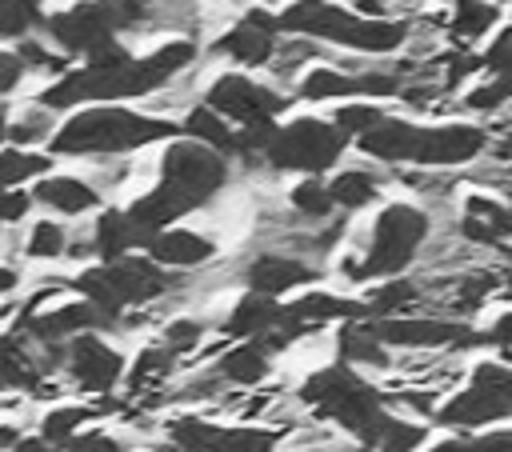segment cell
Here are the masks:
<instances>
[{
    "instance_id": "d590c367",
    "label": "cell",
    "mask_w": 512,
    "mask_h": 452,
    "mask_svg": "<svg viewBox=\"0 0 512 452\" xmlns=\"http://www.w3.org/2000/svg\"><path fill=\"white\" fill-rule=\"evenodd\" d=\"M328 192H332V200L344 204V208H364V204L376 196V184H372L368 172H344V176H336V180L328 184Z\"/></svg>"
},
{
    "instance_id": "d6a6232c",
    "label": "cell",
    "mask_w": 512,
    "mask_h": 452,
    "mask_svg": "<svg viewBox=\"0 0 512 452\" xmlns=\"http://www.w3.org/2000/svg\"><path fill=\"white\" fill-rule=\"evenodd\" d=\"M64 252H68V232H64V224H56V220H36L32 232H28V240H24V256H32V260H56V256H64Z\"/></svg>"
},
{
    "instance_id": "1f68e13d",
    "label": "cell",
    "mask_w": 512,
    "mask_h": 452,
    "mask_svg": "<svg viewBox=\"0 0 512 452\" xmlns=\"http://www.w3.org/2000/svg\"><path fill=\"white\" fill-rule=\"evenodd\" d=\"M172 348L168 344H152V348H144L140 356H136V364H132V372H128V388L132 392H144V388H152V384H160L164 376H168V368H172Z\"/></svg>"
},
{
    "instance_id": "836d02e7",
    "label": "cell",
    "mask_w": 512,
    "mask_h": 452,
    "mask_svg": "<svg viewBox=\"0 0 512 452\" xmlns=\"http://www.w3.org/2000/svg\"><path fill=\"white\" fill-rule=\"evenodd\" d=\"M356 92H360L356 76H340V72H332V68H316V72H308V76L300 80V96H304V100H328V96H356Z\"/></svg>"
},
{
    "instance_id": "ffe728a7",
    "label": "cell",
    "mask_w": 512,
    "mask_h": 452,
    "mask_svg": "<svg viewBox=\"0 0 512 452\" xmlns=\"http://www.w3.org/2000/svg\"><path fill=\"white\" fill-rule=\"evenodd\" d=\"M148 256L156 264H176V268H188V264H204L212 256V240L196 236V232H184V228H160L152 240H148Z\"/></svg>"
},
{
    "instance_id": "ab89813d",
    "label": "cell",
    "mask_w": 512,
    "mask_h": 452,
    "mask_svg": "<svg viewBox=\"0 0 512 452\" xmlns=\"http://www.w3.org/2000/svg\"><path fill=\"white\" fill-rule=\"evenodd\" d=\"M432 452H512V432H492V436H468V440H444Z\"/></svg>"
},
{
    "instance_id": "2e32d148",
    "label": "cell",
    "mask_w": 512,
    "mask_h": 452,
    "mask_svg": "<svg viewBox=\"0 0 512 452\" xmlns=\"http://www.w3.org/2000/svg\"><path fill=\"white\" fill-rule=\"evenodd\" d=\"M376 332L384 344H400V348H468L480 344L484 336L472 332L468 324H452V320H412V316H396V320H376Z\"/></svg>"
},
{
    "instance_id": "681fc988",
    "label": "cell",
    "mask_w": 512,
    "mask_h": 452,
    "mask_svg": "<svg viewBox=\"0 0 512 452\" xmlns=\"http://www.w3.org/2000/svg\"><path fill=\"white\" fill-rule=\"evenodd\" d=\"M484 340H492V344H500V348L512 352V312H504V316L484 332Z\"/></svg>"
},
{
    "instance_id": "484cf974",
    "label": "cell",
    "mask_w": 512,
    "mask_h": 452,
    "mask_svg": "<svg viewBox=\"0 0 512 452\" xmlns=\"http://www.w3.org/2000/svg\"><path fill=\"white\" fill-rule=\"evenodd\" d=\"M268 352H272L268 340H256L252 336V344H240V348H232L220 360V376H228L236 384H256V380L268 376Z\"/></svg>"
},
{
    "instance_id": "30bf717a",
    "label": "cell",
    "mask_w": 512,
    "mask_h": 452,
    "mask_svg": "<svg viewBox=\"0 0 512 452\" xmlns=\"http://www.w3.org/2000/svg\"><path fill=\"white\" fill-rule=\"evenodd\" d=\"M344 132L324 120H296L288 128H276L272 140L264 144V156L276 168H296V172H324L340 160Z\"/></svg>"
},
{
    "instance_id": "816d5d0a",
    "label": "cell",
    "mask_w": 512,
    "mask_h": 452,
    "mask_svg": "<svg viewBox=\"0 0 512 452\" xmlns=\"http://www.w3.org/2000/svg\"><path fill=\"white\" fill-rule=\"evenodd\" d=\"M8 136V116H4V108H0V140Z\"/></svg>"
},
{
    "instance_id": "7402d4cb",
    "label": "cell",
    "mask_w": 512,
    "mask_h": 452,
    "mask_svg": "<svg viewBox=\"0 0 512 452\" xmlns=\"http://www.w3.org/2000/svg\"><path fill=\"white\" fill-rule=\"evenodd\" d=\"M512 232V208L496 204V200H484V196H472L468 208H464V236L476 240V244H500L504 236Z\"/></svg>"
},
{
    "instance_id": "603a6c76",
    "label": "cell",
    "mask_w": 512,
    "mask_h": 452,
    "mask_svg": "<svg viewBox=\"0 0 512 452\" xmlns=\"http://www.w3.org/2000/svg\"><path fill=\"white\" fill-rule=\"evenodd\" d=\"M280 320H284V308H276L272 296L252 292V296H244V300L232 308V316H228L224 328H228L232 336H264V332L280 328Z\"/></svg>"
},
{
    "instance_id": "8fae6325",
    "label": "cell",
    "mask_w": 512,
    "mask_h": 452,
    "mask_svg": "<svg viewBox=\"0 0 512 452\" xmlns=\"http://www.w3.org/2000/svg\"><path fill=\"white\" fill-rule=\"evenodd\" d=\"M512 416V400H508V368L500 364H480L472 372V388L460 392L456 400L444 404L440 420L456 424V428H472V424H488Z\"/></svg>"
},
{
    "instance_id": "7dc6e473",
    "label": "cell",
    "mask_w": 512,
    "mask_h": 452,
    "mask_svg": "<svg viewBox=\"0 0 512 452\" xmlns=\"http://www.w3.org/2000/svg\"><path fill=\"white\" fill-rule=\"evenodd\" d=\"M24 60H20V52H8V48H0V96H8L20 80H24Z\"/></svg>"
},
{
    "instance_id": "b9f144b4",
    "label": "cell",
    "mask_w": 512,
    "mask_h": 452,
    "mask_svg": "<svg viewBox=\"0 0 512 452\" xmlns=\"http://www.w3.org/2000/svg\"><path fill=\"white\" fill-rule=\"evenodd\" d=\"M372 124H380V112L376 108H368V104H352V108H340L336 112V128L344 132V136H364Z\"/></svg>"
},
{
    "instance_id": "f5cc1de1",
    "label": "cell",
    "mask_w": 512,
    "mask_h": 452,
    "mask_svg": "<svg viewBox=\"0 0 512 452\" xmlns=\"http://www.w3.org/2000/svg\"><path fill=\"white\" fill-rule=\"evenodd\" d=\"M508 268H512V248H508Z\"/></svg>"
},
{
    "instance_id": "7a4b0ae2",
    "label": "cell",
    "mask_w": 512,
    "mask_h": 452,
    "mask_svg": "<svg viewBox=\"0 0 512 452\" xmlns=\"http://www.w3.org/2000/svg\"><path fill=\"white\" fill-rule=\"evenodd\" d=\"M224 176H228V168H224L216 148L192 144V140L172 144L164 152V164H160V184L128 208V220L136 228L140 248H148V240L164 224H172L176 216H184V212L200 208L204 200H212L220 192Z\"/></svg>"
},
{
    "instance_id": "74e56055",
    "label": "cell",
    "mask_w": 512,
    "mask_h": 452,
    "mask_svg": "<svg viewBox=\"0 0 512 452\" xmlns=\"http://www.w3.org/2000/svg\"><path fill=\"white\" fill-rule=\"evenodd\" d=\"M420 440H424V428L388 416V424H384V432H380V440H376L372 448H376V452H416Z\"/></svg>"
},
{
    "instance_id": "4dcf8cb0",
    "label": "cell",
    "mask_w": 512,
    "mask_h": 452,
    "mask_svg": "<svg viewBox=\"0 0 512 452\" xmlns=\"http://www.w3.org/2000/svg\"><path fill=\"white\" fill-rule=\"evenodd\" d=\"M44 0H0V40H24L44 24Z\"/></svg>"
},
{
    "instance_id": "ba28073f",
    "label": "cell",
    "mask_w": 512,
    "mask_h": 452,
    "mask_svg": "<svg viewBox=\"0 0 512 452\" xmlns=\"http://www.w3.org/2000/svg\"><path fill=\"white\" fill-rule=\"evenodd\" d=\"M92 304H100L108 316H120V308L128 304H144L156 300L168 288V276L156 268V260H140V256H120V260H104L100 268H88L72 280Z\"/></svg>"
},
{
    "instance_id": "9c48e42d",
    "label": "cell",
    "mask_w": 512,
    "mask_h": 452,
    "mask_svg": "<svg viewBox=\"0 0 512 452\" xmlns=\"http://www.w3.org/2000/svg\"><path fill=\"white\" fill-rule=\"evenodd\" d=\"M424 236H428V216L416 212V208H408V204H392V208H384L380 220H376L368 260H364V264H352V260H348L344 272L356 276V280L400 272V268L412 260V252H416V244H420Z\"/></svg>"
},
{
    "instance_id": "4fadbf2b",
    "label": "cell",
    "mask_w": 512,
    "mask_h": 452,
    "mask_svg": "<svg viewBox=\"0 0 512 452\" xmlns=\"http://www.w3.org/2000/svg\"><path fill=\"white\" fill-rule=\"evenodd\" d=\"M116 316H108L100 304H92L88 296L76 304H60L52 312H24L20 332L32 344H68L80 332H96V328H112Z\"/></svg>"
},
{
    "instance_id": "d4e9b609",
    "label": "cell",
    "mask_w": 512,
    "mask_h": 452,
    "mask_svg": "<svg viewBox=\"0 0 512 452\" xmlns=\"http://www.w3.org/2000/svg\"><path fill=\"white\" fill-rule=\"evenodd\" d=\"M92 248L104 256V260H120V256H128V248H140V240H136V228H132V220H128V212H104L100 220H96V232H92Z\"/></svg>"
},
{
    "instance_id": "d6986e66",
    "label": "cell",
    "mask_w": 512,
    "mask_h": 452,
    "mask_svg": "<svg viewBox=\"0 0 512 452\" xmlns=\"http://www.w3.org/2000/svg\"><path fill=\"white\" fill-rule=\"evenodd\" d=\"M32 200H40L44 208L52 212H64V216H80L88 208L100 204V192L92 184H84L80 176H44L32 192Z\"/></svg>"
},
{
    "instance_id": "c3c4849f",
    "label": "cell",
    "mask_w": 512,
    "mask_h": 452,
    "mask_svg": "<svg viewBox=\"0 0 512 452\" xmlns=\"http://www.w3.org/2000/svg\"><path fill=\"white\" fill-rule=\"evenodd\" d=\"M356 84H360V92H368V96H392L400 84H396V76H384V72H368V76H356Z\"/></svg>"
},
{
    "instance_id": "8d00e7d4",
    "label": "cell",
    "mask_w": 512,
    "mask_h": 452,
    "mask_svg": "<svg viewBox=\"0 0 512 452\" xmlns=\"http://www.w3.org/2000/svg\"><path fill=\"white\" fill-rule=\"evenodd\" d=\"M48 112H52V108L40 104V108H28L24 116H16V120L8 124V140L20 144V148H24V144H36V140H48V128H52Z\"/></svg>"
},
{
    "instance_id": "277c9868",
    "label": "cell",
    "mask_w": 512,
    "mask_h": 452,
    "mask_svg": "<svg viewBox=\"0 0 512 452\" xmlns=\"http://www.w3.org/2000/svg\"><path fill=\"white\" fill-rule=\"evenodd\" d=\"M360 148L380 156V160H412V164H464L484 148V132L468 124H448V128H412L404 120L380 116L360 136Z\"/></svg>"
},
{
    "instance_id": "ac0fdd59",
    "label": "cell",
    "mask_w": 512,
    "mask_h": 452,
    "mask_svg": "<svg viewBox=\"0 0 512 452\" xmlns=\"http://www.w3.org/2000/svg\"><path fill=\"white\" fill-rule=\"evenodd\" d=\"M44 364H40V348L24 336H0V392H16V388H36L44 380Z\"/></svg>"
},
{
    "instance_id": "cb8c5ba5",
    "label": "cell",
    "mask_w": 512,
    "mask_h": 452,
    "mask_svg": "<svg viewBox=\"0 0 512 452\" xmlns=\"http://www.w3.org/2000/svg\"><path fill=\"white\" fill-rule=\"evenodd\" d=\"M312 272L300 264V260H288V256H260L252 268H248V284L252 292H264V296H276L292 284H304Z\"/></svg>"
},
{
    "instance_id": "4316f807",
    "label": "cell",
    "mask_w": 512,
    "mask_h": 452,
    "mask_svg": "<svg viewBox=\"0 0 512 452\" xmlns=\"http://www.w3.org/2000/svg\"><path fill=\"white\" fill-rule=\"evenodd\" d=\"M340 356L352 360V364H388L384 340H380L376 324H364V316L352 320V324L340 332Z\"/></svg>"
},
{
    "instance_id": "60d3db41",
    "label": "cell",
    "mask_w": 512,
    "mask_h": 452,
    "mask_svg": "<svg viewBox=\"0 0 512 452\" xmlns=\"http://www.w3.org/2000/svg\"><path fill=\"white\" fill-rule=\"evenodd\" d=\"M292 204H296L300 212H308V216H328V208H332L336 200H332V192H328L320 180H304V184L292 192Z\"/></svg>"
},
{
    "instance_id": "44dd1931",
    "label": "cell",
    "mask_w": 512,
    "mask_h": 452,
    "mask_svg": "<svg viewBox=\"0 0 512 452\" xmlns=\"http://www.w3.org/2000/svg\"><path fill=\"white\" fill-rule=\"evenodd\" d=\"M484 68L492 72V80L480 84V88L468 96L472 108H496V104H504V100L512 96V32H504V36L484 52Z\"/></svg>"
},
{
    "instance_id": "e0dca14e",
    "label": "cell",
    "mask_w": 512,
    "mask_h": 452,
    "mask_svg": "<svg viewBox=\"0 0 512 452\" xmlns=\"http://www.w3.org/2000/svg\"><path fill=\"white\" fill-rule=\"evenodd\" d=\"M276 28H280V20H272L268 12L256 8L216 44V52H228L240 64H264L272 56V48H276Z\"/></svg>"
},
{
    "instance_id": "9a60e30c",
    "label": "cell",
    "mask_w": 512,
    "mask_h": 452,
    "mask_svg": "<svg viewBox=\"0 0 512 452\" xmlns=\"http://www.w3.org/2000/svg\"><path fill=\"white\" fill-rule=\"evenodd\" d=\"M288 100L244 80V76H220L212 88H208V108H216L220 116H232L240 124H268Z\"/></svg>"
},
{
    "instance_id": "f546056e",
    "label": "cell",
    "mask_w": 512,
    "mask_h": 452,
    "mask_svg": "<svg viewBox=\"0 0 512 452\" xmlns=\"http://www.w3.org/2000/svg\"><path fill=\"white\" fill-rule=\"evenodd\" d=\"M184 128L200 140V144H208V148H216V152H236V132L220 120V112L216 108H192L188 112V120H184Z\"/></svg>"
},
{
    "instance_id": "6da1fadb",
    "label": "cell",
    "mask_w": 512,
    "mask_h": 452,
    "mask_svg": "<svg viewBox=\"0 0 512 452\" xmlns=\"http://www.w3.org/2000/svg\"><path fill=\"white\" fill-rule=\"evenodd\" d=\"M196 56V48L188 40L164 44L144 60H132L128 48L108 44L100 52L88 56V64L80 72H64L52 88L40 92L44 108H72L84 100H120V96H144L152 88H160L164 80H172L188 60Z\"/></svg>"
},
{
    "instance_id": "f907efd6",
    "label": "cell",
    "mask_w": 512,
    "mask_h": 452,
    "mask_svg": "<svg viewBox=\"0 0 512 452\" xmlns=\"http://www.w3.org/2000/svg\"><path fill=\"white\" fill-rule=\"evenodd\" d=\"M16 284H20V272L16 268H0V296H8Z\"/></svg>"
},
{
    "instance_id": "3957f363",
    "label": "cell",
    "mask_w": 512,
    "mask_h": 452,
    "mask_svg": "<svg viewBox=\"0 0 512 452\" xmlns=\"http://www.w3.org/2000/svg\"><path fill=\"white\" fill-rule=\"evenodd\" d=\"M172 132L176 124L140 116L128 108H84L72 120H64V128L52 136V152L56 156H112V152L144 148Z\"/></svg>"
},
{
    "instance_id": "f1b7e54d",
    "label": "cell",
    "mask_w": 512,
    "mask_h": 452,
    "mask_svg": "<svg viewBox=\"0 0 512 452\" xmlns=\"http://www.w3.org/2000/svg\"><path fill=\"white\" fill-rule=\"evenodd\" d=\"M52 168V160L48 156H40V152H28V148H4L0 152V188H20L24 180H36V176H44Z\"/></svg>"
},
{
    "instance_id": "f6af8a7d",
    "label": "cell",
    "mask_w": 512,
    "mask_h": 452,
    "mask_svg": "<svg viewBox=\"0 0 512 452\" xmlns=\"http://www.w3.org/2000/svg\"><path fill=\"white\" fill-rule=\"evenodd\" d=\"M196 340H200V324L196 320H172L164 328V344L172 352H188V348H196Z\"/></svg>"
},
{
    "instance_id": "ee69618b",
    "label": "cell",
    "mask_w": 512,
    "mask_h": 452,
    "mask_svg": "<svg viewBox=\"0 0 512 452\" xmlns=\"http://www.w3.org/2000/svg\"><path fill=\"white\" fill-rule=\"evenodd\" d=\"M64 452H124V440H116V436H108V432H76L68 444H64Z\"/></svg>"
},
{
    "instance_id": "5b68a950",
    "label": "cell",
    "mask_w": 512,
    "mask_h": 452,
    "mask_svg": "<svg viewBox=\"0 0 512 452\" xmlns=\"http://www.w3.org/2000/svg\"><path fill=\"white\" fill-rule=\"evenodd\" d=\"M300 396L328 420L344 424L348 432H356L364 444H376L384 424H388V412L380 404V392L372 384H364L356 372L348 368H324V372H312L300 388Z\"/></svg>"
},
{
    "instance_id": "7bdbcfd3",
    "label": "cell",
    "mask_w": 512,
    "mask_h": 452,
    "mask_svg": "<svg viewBox=\"0 0 512 452\" xmlns=\"http://www.w3.org/2000/svg\"><path fill=\"white\" fill-rule=\"evenodd\" d=\"M20 60L28 64V68H40V72H64V56H56V52H48L44 44H36V40H20Z\"/></svg>"
},
{
    "instance_id": "8992f818",
    "label": "cell",
    "mask_w": 512,
    "mask_h": 452,
    "mask_svg": "<svg viewBox=\"0 0 512 452\" xmlns=\"http://www.w3.org/2000/svg\"><path fill=\"white\" fill-rule=\"evenodd\" d=\"M280 28L304 32V36H320V40H332V44H348V48H364V52H388V48L404 44V36H408L404 24L368 20V16L344 12V8L324 4V0H296L280 16Z\"/></svg>"
},
{
    "instance_id": "f35d334b",
    "label": "cell",
    "mask_w": 512,
    "mask_h": 452,
    "mask_svg": "<svg viewBox=\"0 0 512 452\" xmlns=\"http://www.w3.org/2000/svg\"><path fill=\"white\" fill-rule=\"evenodd\" d=\"M416 300V284H408V280H392V284H384V288H376L372 292V300H368V312H404L408 304Z\"/></svg>"
},
{
    "instance_id": "52a82bcc",
    "label": "cell",
    "mask_w": 512,
    "mask_h": 452,
    "mask_svg": "<svg viewBox=\"0 0 512 452\" xmlns=\"http://www.w3.org/2000/svg\"><path fill=\"white\" fill-rule=\"evenodd\" d=\"M144 0H84L56 16H48L40 28L72 56H92L108 44H116V32L144 20Z\"/></svg>"
},
{
    "instance_id": "7c38bea8",
    "label": "cell",
    "mask_w": 512,
    "mask_h": 452,
    "mask_svg": "<svg viewBox=\"0 0 512 452\" xmlns=\"http://www.w3.org/2000/svg\"><path fill=\"white\" fill-rule=\"evenodd\" d=\"M168 440L172 448L168 452H272L276 448V436L272 432H260V428H216V424H204V420H176L168 428Z\"/></svg>"
},
{
    "instance_id": "db71d44e",
    "label": "cell",
    "mask_w": 512,
    "mask_h": 452,
    "mask_svg": "<svg viewBox=\"0 0 512 452\" xmlns=\"http://www.w3.org/2000/svg\"><path fill=\"white\" fill-rule=\"evenodd\" d=\"M8 452H12V448H8Z\"/></svg>"
},
{
    "instance_id": "5bb4252c",
    "label": "cell",
    "mask_w": 512,
    "mask_h": 452,
    "mask_svg": "<svg viewBox=\"0 0 512 452\" xmlns=\"http://www.w3.org/2000/svg\"><path fill=\"white\" fill-rule=\"evenodd\" d=\"M64 372L84 392H112V384L124 372V356L112 344H104L96 332H80L64 348Z\"/></svg>"
},
{
    "instance_id": "e575fe53",
    "label": "cell",
    "mask_w": 512,
    "mask_h": 452,
    "mask_svg": "<svg viewBox=\"0 0 512 452\" xmlns=\"http://www.w3.org/2000/svg\"><path fill=\"white\" fill-rule=\"evenodd\" d=\"M496 24V8L480 4V0H456V16H452V36L460 40H476L480 32H488Z\"/></svg>"
},
{
    "instance_id": "83f0119b",
    "label": "cell",
    "mask_w": 512,
    "mask_h": 452,
    "mask_svg": "<svg viewBox=\"0 0 512 452\" xmlns=\"http://www.w3.org/2000/svg\"><path fill=\"white\" fill-rule=\"evenodd\" d=\"M100 408H84V404H60V408H48L44 420H40V436L52 444V448H64L80 424H88Z\"/></svg>"
},
{
    "instance_id": "bcb514c9",
    "label": "cell",
    "mask_w": 512,
    "mask_h": 452,
    "mask_svg": "<svg viewBox=\"0 0 512 452\" xmlns=\"http://www.w3.org/2000/svg\"><path fill=\"white\" fill-rule=\"evenodd\" d=\"M32 208V196L20 192V188H0V224H16L24 220Z\"/></svg>"
}]
</instances>
